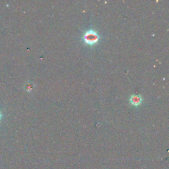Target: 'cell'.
Here are the masks:
<instances>
[{"mask_svg":"<svg viewBox=\"0 0 169 169\" xmlns=\"http://www.w3.org/2000/svg\"><path fill=\"white\" fill-rule=\"evenodd\" d=\"M25 89H26L28 91H32V89H33V84H31V83L26 84V85H25Z\"/></svg>","mask_w":169,"mask_h":169,"instance_id":"3957f363","label":"cell"},{"mask_svg":"<svg viewBox=\"0 0 169 169\" xmlns=\"http://www.w3.org/2000/svg\"><path fill=\"white\" fill-rule=\"evenodd\" d=\"M130 103L135 106H137L141 104L142 98L140 95H132L130 99Z\"/></svg>","mask_w":169,"mask_h":169,"instance_id":"7a4b0ae2","label":"cell"},{"mask_svg":"<svg viewBox=\"0 0 169 169\" xmlns=\"http://www.w3.org/2000/svg\"><path fill=\"white\" fill-rule=\"evenodd\" d=\"M2 118V114H1V112H0V120H1Z\"/></svg>","mask_w":169,"mask_h":169,"instance_id":"277c9868","label":"cell"},{"mask_svg":"<svg viewBox=\"0 0 169 169\" xmlns=\"http://www.w3.org/2000/svg\"><path fill=\"white\" fill-rule=\"evenodd\" d=\"M83 40L87 44L94 45L99 40V36L95 30H89L83 34Z\"/></svg>","mask_w":169,"mask_h":169,"instance_id":"6da1fadb","label":"cell"}]
</instances>
